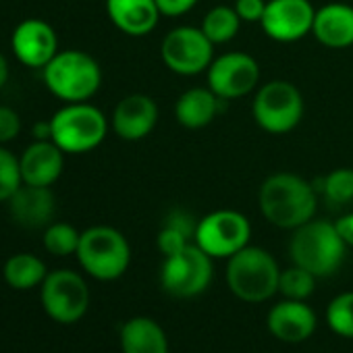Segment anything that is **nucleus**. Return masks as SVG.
I'll list each match as a JSON object with an SVG mask.
<instances>
[{
  "instance_id": "obj_1",
  "label": "nucleus",
  "mask_w": 353,
  "mask_h": 353,
  "mask_svg": "<svg viewBox=\"0 0 353 353\" xmlns=\"http://www.w3.org/2000/svg\"><path fill=\"white\" fill-rule=\"evenodd\" d=\"M258 206L270 225L295 231L316 216L318 192L312 181L295 172H274L260 185Z\"/></svg>"
},
{
  "instance_id": "obj_2",
  "label": "nucleus",
  "mask_w": 353,
  "mask_h": 353,
  "mask_svg": "<svg viewBox=\"0 0 353 353\" xmlns=\"http://www.w3.org/2000/svg\"><path fill=\"white\" fill-rule=\"evenodd\" d=\"M345 241L334 223L312 219L297 227L289 241V256L295 266L310 270L314 276H328L345 260Z\"/></svg>"
},
{
  "instance_id": "obj_3",
  "label": "nucleus",
  "mask_w": 353,
  "mask_h": 353,
  "mask_svg": "<svg viewBox=\"0 0 353 353\" xmlns=\"http://www.w3.org/2000/svg\"><path fill=\"white\" fill-rule=\"evenodd\" d=\"M225 276L235 297L250 303H260L279 291L281 268L266 250L245 245L229 258Z\"/></svg>"
},
{
  "instance_id": "obj_4",
  "label": "nucleus",
  "mask_w": 353,
  "mask_h": 353,
  "mask_svg": "<svg viewBox=\"0 0 353 353\" xmlns=\"http://www.w3.org/2000/svg\"><path fill=\"white\" fill-rule=\"evenodd\" d=\"M44 81L65 102H88L102 85V69L83 50H59L44 67Z\"/></svg>"
},
{
  "instance_id": "obj_5",
  "label": "nucleus",
  "mask_w": 353,
  "mask_h": 353,
  "mask_svg": "<svg viewBox=\"0 0 353 353\" xmlns=\"http://www.w3.org/2000/svg\"><path fill=\"white\" fill-rule=\"evenodd\" d=\"M108 133V119L88 102H69L50 119V139L65 154L96 150Z\"/></svg>"
},
{
  "instance_id": "obj_6",
  "label": "nucleus",
  "mask_w": 353,
  "mask_h": 353,
  "mask_svg": "<svg viewBox=\"0 0 353 353\" xmlns=\"http://www.w3.org/2000/svg\"><path fill=\"white\" fill-rule=\"evenodd\" d=\"M77 260L90 276L98 281H114L129 268L131 248L119 229L98 225L81 233Z\"/></svg>"
},
{
  "instance_id": "obj_7",
  "label": "nucleus",
  "mask_w": 353,
  "mask_h": 353,
  "mask_svg": "<svg viewBox=\"0 0 353 353\" xmlns=\"http://www.w3.org/2000/svg\"><path fill=\"white\" fill-rule=\"evenodd\" d=\"M305 102L297 85L287 79L266 81L256 90L252 102V114L256 125L272 135H285L293 131L303 119Z\"/></svg>"
},
{
  "instance_id": "obj_8",
  "label": "nucleus",
  "mask_w": 353,
  "mask_h": 353,
  "mask_svg": "<svg viewBox=\"0 0 353 353\" xmlns=\"http://www.w3.org/2000/svg\"><path fill=\"white\" fill-rule=\"evenodd\" d=\"M160 59L168 71L181 77L206 73L214 61V44L202 28L179 26L170 30L160 42Z\"/></svg>"
},
{
  "instance_id": "obj_9",
  "label": "nucleus",
  "mask_w": 353,
  "mask_h": 353,
  "mask_svg": "<svg viewBox=\"0 0 353 353\" xmlns=\"http://www.w3.org/2000/svg\"><path fill=\"white\" fill-rule=\"evenodd\" d=\"M212 272V258L200 245L190 243L179 254L164 258L160 285L172 297H196L208 289Z\"/></svg>"
},
{
  "instance_id": "obj_10",
  "label": "nucleus",
  "mask_w": 353,
  "mask_h": 353,
  "mask_svg": "<svg viewBox=\"0 0 353 353\" xmlns=\"http://www.w3.org/2000/svg\"><path fill=\"white\" fill-rule=\"evenodd\" d=\"M252 225L245 214L237 210H214L206 214L196 227V245L210 258H231L250 245Z\"/></svg>"
},
{
  "instance_id": "obj_11",
  "label": "nucleus",
  "mask_w": 353,
  "mask_h": 353,
  "mask_svg": "<svg viewBox=\"0 0 353 353\" xmlns=\"http://www.w3.org/2000/svg\"><path fill=\"white\" fill-rule=\"evenodd\" d=\"M40 299L44 312L52 320L61 324H73L81 320L90 307V289L81 274L73 270H54L46 274Z\"/></svg>"
},
{
  "instance_id": "obj_12",
  "label": "nucleus",
  "mask_w": 353,
  "mask_h": 353,
  "mask_svg": "<svg viewBox=\"0 0 353 353\" xmlns=\"http://www.w3.org/2000/svg\"><path fill=\"white\" fill-rule=\"evenodd\" d=\"M206 83L221 100L245 98L258 90L260 65L248 52H225L210 63Z\"/></svg>"
},
{
  "instance_id": "obj_13",
  "label": "nucleus",
  "mask_w": 353,
  "mask_h": 353,
  "mask_svg": "<svg viewBox=\"0 0 353 353\" xmlns=\"http://www.w3.org/2000/svg\"><path fill=\"white\" fill-rule=\"evenodd\" d=\"M314 15L310 0H268L260 28L270 40L293 44L312 34Z\"/></svg>"
},
{
  "instance_id": "obj_14",
  "label": "nucleus",
  "mask_w": 353,
  "mask_h": 353,
  "mask_svg": "<svg viewBox=\"0 0 353 353\" xmlns=\"http://www.w3.org/2000/svg\"><path fill=\"white\" fill-rule=\"evenodd\" d=\"M11 46L21 65L44 69L59 52V38L44 19H26L15 28Z\"/></svg>"
},
{
  "instance_id": "obj_15",
  "label": "nucleus",
  "mask_w": 353,
  "mask_h": 353,
  "mask_svg": "<svg viewBox=\"0 0 353 353\" xmlns=\"http://www.w3.org/2000/svg\"><path fill=\"white\" fill-rule=\"evenodd\" d=\"M158 104L145 94L125 96L112 110L110 127L125 141H139L148 137L158 125Z\"/></svg>"
},
{
  "instance_id": "obj_16",
  "label": "nucleus",
  "mask_w": 353,
  "mask_h": 353,
  "mask_svg": "<svg viewBox=\"0 0 353 353\" xmlns=\"http://www.w3.org/2000/svg\"><path fill=\"white\" fill-rule=\"evenodd\" d=\"M21 179L28 185L50 188L63 174L65 152L52 139H38L19 158Z\"/></svg>"
},
{
  "instance_id": "obj_17",
  "label": "nucleus",
  "mask_w": 353,
  "mask_h": 353,
  "mask_svg": "<svg viewBox=\"0 0 353 353\" xmlns=\"http://www.w3.org/2000/svg\"><path fill=\"white\" fill-rule=\"evenodd\" d=\"M268 330L285 343H301L316 330L314 310L299 299H285L268 312Z\"/></svg>"
},
{
  "instance_id": "obj_18",
  "label": "nucleus",
  "mask_w": 353,
  "mask_h": 353,
  "mask_svg": "<svg viewBox=\"0 0 353 353\" xmlns=\"http://www.w3.org/2000/svg\"><path fill=\"white\" fill-rule=\"evenodd\" d=\"M312 36L332 50L353 46V7L347 3H328L316 9Z\"/></svg>"
},
{
  "instance_id": "obj_19",
  "label": "nucleus",
  "mask_w": 353,
  "mask_h": 353,
  "mask_svg": "<svg viewBox=\"0 0 353 353\" xmlns=\"http://www.w3.org/2000/svg\"><path fill=\"white\" fill-rule=\"evenodd\" d=\"M106 15L119 32L133 38L154 32L162 17L156 0H106Z\"/></svg>"
},
{
  "instance_id": "obj_20",
  "label": "nucleus",
  "mask_w": 353,
  "mask_h": 353,
  "mask_svg": "<svg viewBox=\"0 0 353 353\" xmlns=\"http://www.w3.org/2000/svg\"><path fill=\"white\" fill-rule=\"evenodd\" d=\"M54 194L50 188H38L23 183L9 200L11 216L17 225L26 229L48 227L54 216Z\"/></svg>"
},
{
  "instance_id": "obj_21",
  "label": "nucleus",
  "mask_w": 353,
  "mask_h": 353,
  "mask_svg": "<svg viewBox=\"0 0 353 353\" xmlns=\"http://www.w3.org/2000/svg\"><path fill=\"white\" fill-rule=\"evenodd\" d=\"M221 102L210 88H190L174 102V119L185 129H204L216 119Z\"/></svg>"
},
{
  "instance_id": "obj_22",
  "label": "nucleus",
  "mask_w": 353,
  "mask_h": 353,
  "mask_svg": "<svg viewBox=\"0 0 353 353\" xmlns=\"http://www.w3.org/2000/svg\"><path fill=\"white\" fill-rule=\"evenodd\" d=\"M123 353H168L164 330L152 318H131L121 326Z\"/></svg>"
},
{
  "instance_id": "obj_23",
  "label": "nucleus",
  "mask_w": 353,
  "mask_h": 353,
  "mask_svg": "<svg viewBox=\"0 0 353 353\" xmlns=\"http://www.w3.org/2000/svg\"><path fill=\"white\" fill-rule=\"evenodd\" d=\"M196 227L198 223H194V219L188 212H181V210L170 212L156 239L160 254L164 258L179 254L185 245H190V239L196 237Z\"/></svg>"
},
{
  "instance_id": "obj_24",
  "label": "nucleus",
  "mask_w": 353,
  "mask_h": 353,
  "mask_svg": "<svg viewBox=\"0 0 353 353\" xmlns=\"http://www.w3.org/2000/svg\"><path fill=\"white\" fill-rule=\"evenodd\" d=\"M46 274H48L46 264L34 254H15L5 262V268H3L5 283L19 291L42 285Z\"/></svg>"
},
{
  "instance_id": "obj_25",
  "label": "nucleus",
  "mask_w": 353,
  "mask_h": 353,
  "mask_svg": "<svg viewBox=\"0 0 353 353\" xmlns=\"http://www.w3.org/2000/svg\"><path fill=\"white\" fill-rule=\"evenodd\" d=\"M239 28H241V19L237 11L227 5L212 7L202 19V32L208 36V40L214 46L231 42L239 34Z\"/></svg>"
},
{
  "instance_id": "obj_26",
  "label": "nucleus",
  "mask_w": 353,
  "mask_h": 353,
  "mask_svg": "<svg viewBox=\"0 0 353 353\" xmlns=\"http://www.w3.org/2000/svg\"><path fill=\"white\" fill-rule=\"evenodd\" d=\"M314 188L330 206H345L353 200V168H334L320 181H314Z\"/></svg>"
},
{
  "instance_id": "obj_27",
  "label": "nucleus",
  "mask_w": 353,
  "mask_h": 353,
  "mask_svg": "<svg viewBox=\"0 0 353 353\" xmlns=\"http://www.w3.org/2000/svg\"><path fill=\"white\" fill-rule=\"evenodd\" d=\"M81 233L69 223H50L44 231V248L52 256L77 254Z\"/></svg>"
},
{
  "instance_id": "obj_28",
  "label": "nucleus",
  "mask_w": 353,
  "mask_h": 353,
  "mask_svg": "<svg viewBox=\"0 0 353 353\" xmlns=\"http://www.w3.org/2000/svg\"><path fill=\"white\" fill-rule=\"evenodd\" d=\"M316 279L310 270L301 268V266H291L287 270H281V279H279V291L287 297V299H299L305 301L314 289H316Z\"/></svg>"
},
{
  "instance_id": "obj_29",
  "label": "nucleus",
  "mask_w": 353,
  "mask_h": 353,
  "mask_svg": "<svg viewBox=\"0 0 353 353\" xmlns=\"http://www.w3.org/2000/svg\"><path fill=\"white\" fill-rule=\"evenodd\" d=\"M326 322L332 332L353 339V291L341 293L328 303Z\"/></svg>"
},
{
  "instance_id": "obj_30",
  "label": "nucleus",
  "mask_w": 353,
  "mask_h": 353,
  "mask_svg": "<svg viewBox=\"0 0 353 353\" xmlns=\"http://www.w3.org/2000/svg\"><path fill=\"white\" fill-rule=\"evenodd\" d=\"M21 185L23 179L19 158L0 145V202H9Z\"/></svg>"
},
{
  "instance_id": "obj_31",
  "label": "nucleus",
  "mask_w": 353,
  "mask_h": 353,
  "mask_svg": "<svg viewBox=\"0 0 353 353\" xmlns=\"http://www.w3.org/2000/svg\"><path fill=\"white\" fill-rule=\"evenodd\" d=\"M19 131H21L19 114L9 106H0V145L15 139Z\"/></svg>"
},
{
  "instance_id": "obj_32",
  "label": "nucleus",
  "mask_w": 353,
  "mask_h": 353,
  "mask_svg": "<svg viewBox=\"0 0 353 353\" xmlns=\"http://www.w3.org/2000/svg\"><path fill=\"white\" fill-rule=\"evenodd\" d=\"M233 9L237 11L241 23H260L266 11V0H235Z\"/></svg>"
},
{
  "instance_id": "obj_33",
  "label": "nucleus",
  "mask_w": 353,
  "mask_h": 353,
  "mask_svg": "<svg viewBox=\"0 0 353 353\" xmlns=\"http://www.w3.org/2000/svg\"><path fill=\"white\" fill-rule=\"evenodd\" d=\"M200 0H156L162 17H181L190 13Z\"/></svg>"
},
{
  "instance_id": "obj_34",
  "label": "nucleus",
  "mask_w": 353,
  "mask_h": 353,
  "mask_svg": "<svg viewBox=\"0 0 353 353\" xmlns=\"http://www.w3.org/2000/svg\"><path fill=\"white\" fill-rule=\"evenodd\" d=\"M334 227L341 235V239L345 241L347 248H353V212L343 214L341 219L334 221Z\"/></svg>"
},
{
  "instance_id": "obj_35",
  "label": "nucleus",
  "mask_w": 353,
  "mask_h": 353,
  "mask_svg": "<svg viewBox=\"0 0 353 353\" xmlns=\"http://www.w3.org/2000/svg\"><path fill=\"white\" fill-rule=\"evenodd\" d=\"M34 135L38 137V139H50V121L44 125V123H38L36 127H34Z\"/></svg>"
},
{
  "instance_id": "obj_36",
  "label": "nucleus",
  "mask_w": 353,
  "mask_h": 353,
  "mask_svg": "<svg viewBox=\"0 0 353 353\" xmlns=\"http://www.w3.org/2000/svg\"><path fill=\"white\" fill-rule=\"evenodd\" d=\"M7 79H9V63L3 54H0V88L7 83Z\"/></svg>"
}]
</instances>
